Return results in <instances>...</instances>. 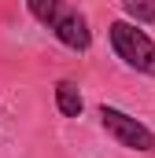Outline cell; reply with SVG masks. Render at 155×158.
<instances>
[{
    "label": "cell",
    "mask_w": 155,
    "mask_h": 158,
    "mask_svg": "<svg viewBox=\"0 0 155 158\" xmlns=\"http://www.w3.org/2000/svg\"><path fill=\"white\" fill-rule=\"evenodd\" d=\"M26 7H30V15L44 22V26H52L55 19H59V11H63V0H26Z\"/></svg>",
    "instance_id": "obj_5"
},
{
    "label": "cell",
    "mask_w": 155,
    "mask_h": 158,
    "mask_svg": "<svg viewBox=\"0 0 155 158\" xmlns=\"http://www.w3.org/2000/svg\"><path fill=\"white\" fill-rule=\"evenodd\" d=\"M111 48L126 66L155 77V40L144 30H137L133 22H111Z\"/></svg>",
    "instance_id": "obj_1"
},
{
    "label": "cell",
    "mask_w": 155,
    "mask_h": 158,
    "mask_svg": "<svg viewBox=\"0 0 155 158\" xmlns=\"http://www.w3.org/2000/svg\"><path fill=\"white\" fill-rule=\"evenodd\" d=\"M122 7L137 22H155V0H122Z\"/></svg>",
    "instance_id": "obj_6"
},
{
    "label": "cell",
    "mask_w": 155,
    "mask_h": 158,
    "mask_svg": "<svg viewBox=\"0 0 155 158\" xmlns=\"http://www.w3.org/2000/svg\"><path fill=\"white\" fill-rule=\"evenodd\" d=\"M55 107H59L63 118H78V114H81L85 99H81L78 85H70V81H59V85H55Z\"/></svg>",
    "instance_id": "obj_4"
},
{
    "label": "cell",
    "mask_w": 155,
    "mask_h": 158,
    "mask_svg": "<svg viewBox=\"0 0 155 158\" xmlns=\"http://www.w3.org/2000/svg\"><path fill=\"white\" fill-rule=\"evenodd\" d=\"M100 121H104V129L115 136L122 147H129V151H155V136L148 125H140L137 118H129L126 110H118V107H100Z\"/></svg>",
    "instance_id": "obj_2"
},
{
    "label": "cell",
    "mask_w": 155,
    "mask_h": 158,
    "mask_svg": "<svg viewBox=\"0 0 155 158\" xmlns=\"http://www.w3.org/2000/svg\"><path fill=\"white\" fill-rule=\"evenodd\" d=\"M52 33L59 37V44H67V48H74V52H85V48L92 44L89 22H85V15H78L74 7H63V11H59V19L52 22Z\"/></svg>",
    "instance_id": "obj_3"
}]
</instances>
